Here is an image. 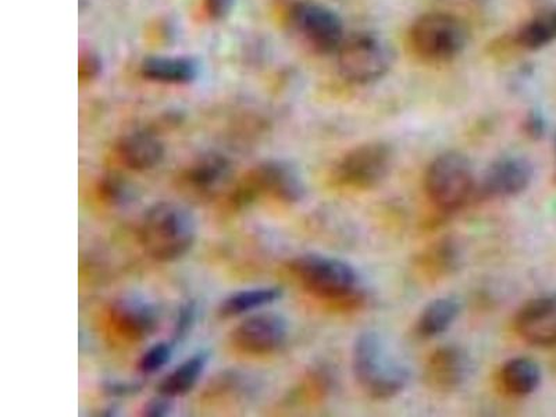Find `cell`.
<instances>
[{
  "label": "cell",
  "mask_w": 556,
  "mask_h": 417,
  "mask_svg": "<svg viewBox=\"0 0 556 417\" xmlns=\"http://www.w3.org/2000/svg\"><path fill=\"white\" fill-rule=\"evenodd\" d=\"M352 370L361 389L370 399H395L409 382V369L392 354L380 332L364 331L352 348Z\"/></svg>",
  "instance_id": "cell-1"
},
{
  "label": "cell",
  "mask_w": 556,
  "mask_h": 417,
  "mask_svg": "<svg viewBox=\"0 0 556 417\" xmlns=\"http://www.w3.org/2000/svg\"><path fill=\"white\" fill-rule=\"evenodd\" d=\"M195 238V218L187 207L173 202L149 207L139 228V241L157 262L181 260L190 252Z\"/></svg>",
  "instance_id": "cell-2"
},
{
  "label": "cell",
  "mask_w": 556,
  "mask_h": 417,
  "mask_svg": "<svg viewBox=\"0 0 556 417\" xmlns=\"http://www.w3.org/2000/svg\"><path fill=\"white\" fill-rule=\"evenodd\" d=\"M469 42V29L454 13L427 12L417 17L408 31L412 53L429 64H445L464 53Z\"/></svg>",
  "instance_id": "cell-3"
},
{
  "label": "cell",
  "mask_w": 556,
  "mask_h": 417,
  "mask_svg": "<svg viewBox=\"0 0 556 417\" xmlns=\"http://www.w3.org/2000/svg\"><path fill=\"white\" fill-rule=\"evenodd\" d=\"M282 18L290 31L320 56L339 52L346 38L340 14L316 0H288Z\"/></svg>",
  "instance_id": "cell-4"
},
{
  "label": "cell",
  "mask_w": 556,
  "mask_h": 417,
  "mask_svg": "<svg viewBox=\"0 0 556 417\" xmlns=\"http://www.w3.org/2000/svg\"><path fill=\"white\" fill-rule=\"evenodd\" d=\"M290 271L309 294L330 302H355L359 277L350 263L320 253H304L290 262Z\"/></svg>",
  "instance_id": "cell-5"
},
{
  "label": "cell",
  "mask_w": 556,
  "mask_h": 417,
  "mask_svg": "<svg viewBox=\"0 0 556 417\" xmlns=\"http://www.w3.org/2000/svg\"><path fill=\"white\" fill-rule=\"evenodd\" d=\"M425 191L441 212L452 213L468 205L478 191L469 159L459 152L441 153L427 167Z\"/></svg>",
  "instance_id": "cell-6"
},
{
  "label": "cell",
  "mask_w": 556,
  "mask_h": 417,
  "mask_svg": "<svg viewBox=\"0 0 556 417\" xmlns=\"http://www.w3.org/2000/svg\"><path fill=\"white\" fill-rule=\"evenodd\" d=\"M336 56L341 77L361 87L384 78L394 61L389 42L374 33L346 35Z\"/></svg>",
  "instance_id": "cell-7"
},
{
  "label": "cell",
  "mask_w": 556,
  "mask_h": 417,
  "mask_svg": "<svg viewBox=\"0 0 556 417\" xmlns=\"http://www.w3.org/2000/svg\"><path fill=\"white\" fill-rule=\"evenodd\" d=\"M394 149L375 141L350 149L331 170V181L348 191H367L379 187L390 176Z\"/></svg>",
  "instance_id": "cell-8"
},
{
  "label": "cell",
  "mask_w": 556,
  "mask_h": 417,
  "mask_svg": "<svg viewBox=\"0 0 556 417\" xmlns=\"http://www.w3.org/2000/svg\"><path fill=\"white\" fill-rule=\"evenodd\" d=\"M260 195H269L285 203H298L304 200L305 184L292 163L265 162L253 168L248 182L238 192L241 202H252Z\"/></svg>",
  "instance_id": "cell-9"
},
{
  "label": "cell",
  "mask_w": 556,
  "mask_h": 417,
  "mask_svg": "<svg viewBox=\"0 0 556 417\" xmlns=\"http://www.w3.org/2000/svg\"><path fill=\"white\" fill-rule=\"evenodd\" d=\"M288 321L273 312L256 313L232 331L237 350L250 355H270L280 350L288 339Z\"/></svg>",
  "instance_id": "cell-10"
},
{
  "label": "cell",
  "mask_w": 556,
  "mask_h": 417,
  "mask_svg": "<svg viewBox=\"0 0 556 417\" xmlns=\"http://www.w3.org/2000/svg\"><path fill=\"white\" fill-rule=\"evenodd\" d=\"M534 177V167L523 156L505 155L486 168L476 195L483 200H503L525 192Z\"/></svg>",
  "instance_id": "cell-11"
},
{
  "label": "cell",
  "mask_w": 556,
  "mask_h": 417,
  "mask_svg": "<svg viewBox=\"0 0 556 417\" xmlns=\"http://www.w3.org/2000/svg\"><path fill=\"white\" fill-rule=\"evenodd\" d=\"M515 330L533 346L556 345V292L526 302L515 316Z\"/></svg>",
  "instance_id": "cell-12"
},
{
  "label": "cell",
  "mask_w": 556,
  "mask_h": 417,
  "mask_svg": "<svg viewBox=\"0 0 556 417\" xmlns=\"http://www.w3.org/2000/svg\"><path fill=\"white\" fill-rule=\"evenodd\" d=\"M471 361L468 352L458 345L437 348L425 366L427 386L437 392H454L468 381Z\"/></svg>",
  "instance_id": "cell-13"
},
{
  "label": "cell",
  "mask_w": 556,
  "mask_h": 417,
  "mask_svg": "<svg viewBox=\"0 0 556 417\" xmlns=\"http://www.w3.org/2000/svg\"><path fill=\"white\" fill-rule=\"evenodd\" d=\"M139 73L147 81L162 86H188L201 76V63L186 54H157L143 59Z\"/></svg>",
  "instance_id": "cell-14"
},
{
  "label": "cell",
  "mask_w": 556,
  "mask_h": 417,
  "mask_svg": "<svg viewBox=\"0 0 556 417\" xmlns=\"http://www.w3.org/2000/svg\"><path fill=\"white\" fill-rule=\"evenodd\" d=\"M116 151L123 165L136 172L152 170L165 157L161 139L147 131L127 134L118 141Z\"/></svg>",
  "instance_id": "cell-15"
},
{
  "label": "cell",
  "mask_w": 556,
  "mask_h": 417,
  "mask_svg": "<svg viewBox=\"0 0 556 417\" xmlns=\"http://www.w3.org/2000/svg\"><path fill=\"white\" fill-rule=\"evenodd\" d=\"M117 329L134 340L147 339L157 329L159 317L152 305L142 300H123L113 309Z\"/></svg>",
  "instance_id": "cell-16"
},
{
  "label": "cell",
  "mask_w": 556,
  "mask_h": 417,
  "mask_svg": "<svg viewBox=\"0 0 556 417\" xmlns=\"http://www.w3.org/2000/svg\"><path fill=\"white\" fill-rule=\"evenodd\" d=\"M498 382L506 395L525 399L538 391L541 384L540 366L529 357H514L501 367Z\"/></svg>",
  "instance_id": "cell-17"
},
{
  "label": "cell",
  "mask_w": 556,
  "mask_h": 417,
  "mask_svg": "<svg viewBox=\"0 0 556 417\" xmlns=\"http://www.w3.org/2000/svg\"><path fill=\"white\" fill-rule=\"evenodd\" d=\"M460 265V248L451 238L437 241L416 260V267L427 280L451 276Z\"/></svg>",
  "instance_id": "cell-18"
},
{
  "label": "cell",
  "mask_w": 556,
  "mask_h": 417,
  "mask_svg": "<svg viewBox=\"0 0 556 417\" xmlns=\"http://www.w3.org/2000/svg\"><path fill=\"white\" fill-rule=\"evenodd\" d=\"M459 301L454 296L437 298L421 311L416 321V334L424 340H433L451 329L458 319Z\"/></svg>",
  "instance_id": "cell-19"
},
{
  "label": "cell",
  "mask_w": 556,
  "mask_h": 417,
  "mask_svg": "<svg viewBox=\"0 0 556 417\" xmlns=\"http://www.w3.org/2000/svg\"><path fill=\"white\" fill-rule=\"evenodd\" d=\"M516 47L535 52L556 42V7L540 10L528 22L521 24L513 38Z\"/></svg>",
  "instance_id": "cell-20"
},
{
  "label": "cell",
  "mask_w": 556,
  "mask_h": 417,
  "mask_svg": "<svg viewBox=\"0 0 556 417\" xmlns=\"http://www.w3.org/2000/svg\"><path fill=\"white\" fill-rule=\"evenodd\" d=\"M207 362L208 354L206 352H201V354L193 355L191 359L184 362L161 382V386H159L161 395L170 400L188 394L200 381Z\"/></svg>",
  "instance_id": "cell-21"
},
{
  "label": "cell",
  "mask_w": 556,
  "mask_h": 417,
  "mask_svg": "<svg viewBox=\"0 0 556 417\" xmlns=\"http://www.w3.org/2000/svg\"><path fill=\"white\" fill-rule=\"evenodd\" d=\"M282 296L281 288L262 287L235 292L227 296L220 305L223 317H236L247 315L253 311L275 304Z\"/></svg>",
  "instance_id": "cell-22"
},
{
  "label": "cell",
  "mask_w": 556,
  "mask_h": 417,
  "mask_svg": "<svg viewBox=\"0 0 556 417\" xmlns=\"http://www.w3.org/2000/svg\"><path fill=\"white\" fill-rule=\"evenodd\" d=\"M230 172V163L220 153H206L197 159L187 172L188 181L198 190H207L225 180Z\"/></svg>",
  "instance_id": "cell-23"
},
{
  "label": "cell",
  "mask_w": 556,
  "mask_h": 417,
  "mask_svg": "<svg viewBox=\"0 0 556 417\" xmlns=\"http://www.w3.org/2000/svg\"><path fill=\"white\" fill-rule=\"evenodd\" d=\"M174 345L170 342H159L142 355L139 361V370L143 375H155L172 361Z\"/></svg>",
  "instance_id": "cell-24"
},
{
  "label": "cell",
  "mask_w": 556,
  "mask_h": 417,
  "mask_svg": "<svg viewBox=\"0 0 556 417\" xmlns=\"http://www.w3.org/2000/svg\"><path fill=\"white\" fill-rule=\"evenodd\" d=\"M102 73V61L99 54L88 49L79 56L78 77L81 81H93Z\"/></svg>",
  "instance_id": "cell-25"
},
{
  "label": "cell",
  "mask_w": 556,
  "mask_h": 417,
  "mask_svg": "<svg viewBox=\"0 0 556 417\" xmlns=\"http://www.w3.org/2000/svg\"><path fill=\"white\" fill-rule=\"evenodd\" d=\"M203 10L213 22H222L235 12L237 0H203Z\"/></svg>",
  "instance_id": "cell-26"
},
{
  "label": "cell",
  "mask_w": 556,
  "mask_h": 417,
  "mask_svg": "<svg viewBox=\"0 0 556 417\" xmlns=\"http://www.w3.org/2000/svg\"><path fill=\"white\" fill-rule=\"evenodd\" d=\"M525 132L528 134L529 137L538 139L544 136L545 131V122L543 116L540 113L531 112L526 117L523 123Z\"/></svg>",
  "instance_id": "cell-27"
},
{
  "label": "cell",
  "mask_w": 556,
  "mask_h": 417,
  "mask_svg": "<svg viewBox=\"0 0 556 417\" xmlns=\"http://www.w3.org/2000/svg\"><path fill=\"white\" fill-rule=\"evenodd\" d=\"M193 320H195V309H193V306H184L177 320L176 341L187 336L188 330H190L193 325Z\"/></svg>",
  "instance_id": "cell-28"
},
{
  "label": "cell",
  "mask_w": 556,
  "mask_h": 417,
  "mask_svg": "<svg viewBox=\"0 0 556 417\" xmlns=\"http://www.w3.org/2000/svg\"><path fill=\"white\" fill-rule=\"evenodd\" d=\"M163 396V395H162ZM167 396H163L162 400H153L151 404L147 406L146 416H165L170 410V404H168Z\"/></svg>",
  "instance_id": "cell-29"
}]
</instances>
